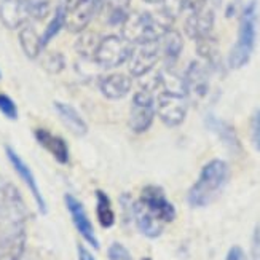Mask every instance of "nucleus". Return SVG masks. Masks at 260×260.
Here are the masks:
<instances>
[{"mask_svg":"<svg viewBox=\"0 0 260 260\" xmlns=\"http://www.w3.org/2000/svg\"><path fill=\"white\" fill-rule=\"evenodd\" d=\"M230 177L229 165L222 160H211L203 166L200 177L188 190V205L191 208H205L216 200Z\"/></svg>","mask_w":260,"mask_h":260,"instance_id":"f257e3e1","label":"nucleus"},{"mask_svg":"<svg viewBox=\"0 0 260 260\" xmlns=\"http://www.w3.org/2000/svg\"><path fill=\"white\" fill-rule=\"evenodd\" d=\"M173 16L166 11L160 15L152 13H131L121 24V37H125L129 43H144L160 40L165 32L171 29Z\"/></svg>","mask_w":260,"mask_h":260,"instance_id":"f03ea898","label":"nucleus"},{"mask_svg":"<svg viewBox=\"0 0 260 260\" xmlns=\"http://www.w3.org/2000/svg\"><path fill=\"white\" fill-rule=\"evenodd\" d=\"M257 39V0H251L241 13L240 30L235 47L230 51L229 64L232 69H240L249 62Z\"/></svg>","mask_w":260,"mask_h":260,"instance_id":"7ed1b4c3","label":"nucleus"},{"mask_svg":"<svg viewBox=\"0 0 260 260\" xmlns=\"http://www.w3.org/2000/svg\"><path fill=\"white\" fill-rule=\"evenodd\" d=\"M131 50L133 43H129L125 37L107 36L101 39L94 53V61L106 69H112V67L121 66L123 62H128Z\"/></svg>","mask_w":260,"mask_h":260,"instance_id":"20e7f679","label":"nucleus"},{"mask_svg":"<svg viewBox=\"0 0 260 260\" xmlns=\"http://www.w3.org/2000/svg\"><path fill=\"white\" fill-rule=\"evenodd\" d=\"M153 117L155 103L152 98V91H149L147 88H142L133 98L129 110V128L134 133H145L152 126Z\"/></svg>","mask_w":260,"mask_h":260,"instance_id":"39448f33","label":"nucleus"},{"mask_svg":"<svg viewBox=\"0 0 260 260\" xmlns=\"http://www.w3.org/2000/svg\"><path fill=\"white\" fill-rule=\"evenodd\" d=\"M138 201L152 214V216H155L163 223L173 222L176 219V208L173 206V203L166 198V193L161 187H158V185L144 187Z\"/></svg>","mask_w":260,"mask_h":260,"instance_id":"423d86ee","label":"nucleus"},{"mask_svg":"<svg viewBox=\"0 0 260 260\" xmlns=\"http://www.w3.org/2000/svg\"><path fill=\"white\" fill-rule=\"evenodd\" d=\"M160 43L144 42L133 45L131 54L128 58V69L133 77H144L149 74L160 59Z\"/></svg>","mask_w":260,"mask_h":260,"instance_id":"0eeeda50","label":"nucleus"},{"mask_svg":"<svg viewBox=\"0 0 260 260\" xmlns=\"http://www.w3.org/2000/svg\"><path fill=\"white\" fill-rule=\"evenodd\" d=\"M101 10L103 0H75L72 7H67L66 29L72 34L83 32Z\"/></svg>","mask_w":260,"mask_h":260,"instance_id":"6e6552de","label":"nucleus"},{"mask_svg":"<svg viewBox=\"0 0 260 260\" xmlns=\"http://www.w3.org/2000/svg\"><path fill=\"white\" fill-rule=\"evenodd\" d=\"M156 112L168 126H179L187 115V96L179 93L161 91L158 96Z\"/></svg>","mask_w":260,"mask_h":260,"instance_id":"1a4fd4ad","label":"nucleus"},{"mask_svg":"<svg viewBox=\"0 0 260 260\" xmlns=\"http://www.w3.org/2000/svg\"><path fill=\"white\" fill-rule=\"evenodd\" d=\"M5 155L8 158V161L10 165L13 166L15 169V173L19 176V179L24 182V185L29 188L30 191V195L34 197V201H36V205L40 211V214H47L48 212V208H47V201H45L43 195H42V190L37 184V179L36 176H34L32 173V169L27 166V163L22 160V158L15 152L13 147H10V145H5Z\"/></svg>","mask_w":260,"mask_h":260,"instance_id":"9d476101","label":"nucleus"},{"mask_svg":"<svg viewBox=\"0 0 260 260\" xmlns=\"http://www.w3.org/2000/svg\"><path fill=\"white\" fill-rule=\"evenodd\" d=\"M64 201H66V208H67V211H69V214H71V219H72V222L75 225L77 232L80 233V236L89 246L94 247V249H99V247H101L99 240H98V236H96L93 223H91V220H89L88 214H86V209L83 206V203L80 200H77L71 193H67L64 197Z\"/></svg>","mask_w":260,"mask_h":260,"instance_id":"9b49d317","label":"nucleus"},{"mask_svg":"<svg viewBox=\"0 0 260 260\" xmlns=\"http://www.w3.org/2000/svg\"><path fill=\"white\" fill-rule=\"evenodd\" d=\"M185 94L190 96L193 103H200L209 93V72L205 66L198 61H193L187 69L184 77Z\"/></svg>","mask_w":260,"mask_h":260,"instance_id":"f8f14e48","label":"nucleus"},{"mask_svg":"<svg viewBox=\"0 0 260 260\" xmlns=\"http://www.w3.org/2000/svg\"><path fill=\"white\" fill-rule=\"evenodd\" d=\"M0 21L8 29H19L30 21L26 0H0Z\"/></svg>","mask_w":260,"mask_h":260,"instance_id":"ddd939ff","label":"nucleus"},{"mask_svg":"<svg viewBox=\"0 0 260 260\" xmlns=\"http://www.w3.org/2000/svg\"><path fill=\"white\" fill-rule=\"evenodd\" d=\"M34 138H36V141L43 147L45 150L51 153V156L58 163H61V165L69 163V160H71L69 145H67V142L62 138L53 134L48 129H43V128H37L34 131Z\"/></svg>","mask_w":260,"mask_h":260,"instance_id":"4468645a","label":"nucleus"},{"mask_svg":"<svg viewBox=\"0 0 260 260\" xmlns=\"http://www.w3.org/2000/svg\"><path fill=\"white\" fill-rule=\"evenodd\" d=\"M214 27V11L211 8H203L195 13H190L185 21V32L190 39H203L211 36V30Z\"/></svg>","mask_w":260,"mask_h":260,"instance_id":"2eb2a0df","label":"nucleus"},{"mask_svg":"<svg viewBox=\"0 0 260 260\" xmlns=\"http://www.w3.org/2000/svg\"><path fill=\"white\" fill-rule=\"evenodd\" d=\"M99 88H101V93L107 99L118 101V99H123L131 91L133 80L126 74H110V75H106L104 78H101Z\"/></svg>","mask_w":260,"mask_h":260,"instance_id":"dca6fc26","label":"nucleus"},{"mask_svg":"<svg viewBox=\"0 0 260 260\" xmlns=\"http://www.w3.org/2000/svg\"><path fill=\"white\" fill-rule=\"evenodd\" d=\"M133 219L138 225L139 232L147 238H158L165 229V223L147 211L139 201L133 203Z\"/></svg>","mask_w":260,"mask_h":260,"instance_id":"f3484780","label":"nucleus"},{"mask_svg":"<svg viewBox=\"0 0 260 260\" xmlns=\"http://www.w3.org/2000/svg\"><path fill=\"white\" fill-rule=\"evenodd\" d=\"M26 246V232L15 230L0 235V260H19Z\"/></svg>","mask_w":260,"mask_h":260,"instance_id":"a211bd4d","label":"nucleus"},{"mask_svg":"<svg viewBox=\"0 0 260 260\" xmlns=\"http://www.w3.org/2000/svg\"><path fill=\"white\" fill-rule=\"evenodd\" d=\"M54 110H56V114L59 115V118L62 120L66 128L69 129V131H72L75 136H85L88 133L86 121L83 120V117L80 114H78V110L74 106L56 101V103H54Z\"/></svg>","mask_w":260,"mask_h":260,"instance_id":"6ab92c4d","label":"nucleus"},{"mask_svg":"<svg viewBox=\"0 0 260 260\" xmlns=\"http://www.w3.org/2000/svg\"><path fill=\"white\" fill-rule=\"evenodd\" d=\"M206 126L214 131L217 136H219V139L229 147V149L232 152H236L238 153L241 150V144H240V139H238V136H236V131L232 125H229L227 121H223L217 117H214V115H208L206 118Z\"/></svg>","mask_w":260,"mask_h":260,"instance_id":"aec40b11","label":"nucleus"},{"mask_svg":"<svg viewBox=\"0 0 260 260\" xmlns=\"http://www.w3.org/2000/svg\"><path fill=\"white\" fill-rule=\"evenodd\" d=\"M158 43H160V53L163 54L166 66L171 67L179 59L180 53H182V48H184L182 36H180L177 30L169 29L165 32V36L158 40Z\"/></svg>","mask_w":260,"mask_h":260,"instance_id":"412c9836","label":"nucleus"},{"mask_svg":"<svg viewBox=\"0 0 260 260\" xmlns=\"http://www.w3.org/2000/svg\"><path fill=\"white\" fill-rule=\"evenodd\" d=\"M19 45L29 59L39 58L43 50L42 36H39L37 30L30 24H24L22 27H19Z\"/></svg>","mask_w":260,"mask_h":260,"instance_id":"4be33fe9","label":"nucleus"},{"mask_svg":"<svg viewBox=\"0 0 260 260\" xmlns=\"http://www.w3.org/2000/svg\"><path fill=\"white\" fill-rule=\"evenodd\" d=\"M131 0H103V13L110 26H121L128 18V7Z\"/></svg>","mask_w":260,"mask_h":260,"instance_id":"5701e85b","label":"nucleus"},{"mask_svg":"<svg viewBox=\"0 0 260 260\" xmlns=\"http://www.w3.org/2000/svg\"><path fill=\"white\" fill-rule=\"evenodd\" d=\"M96 216L103 229H112L115 225V212L112 209L110 198L103 190H96Z\"/></svg>","mask_w":260,"mask_h":260,"instance_id":"b1692460","label":"nucleus"},{"mask_svg":"<svg viewBox=\"0 0 260 260\" xmlns=\"http://www.w3.org/2000/svg\"><path fill=\"white\" fill-rule=\"evenodd\" d=\"M67 4H59L58 7H56L54 13L51 16V21L48 22L47 29H45L43 36H42V43H43V48L47 47V45L58 36L59 30L62 27H66V13H67Z\"/></svg>","mask_w":260,"mask_h":260,"instance_id":"393cba45","label":"nucleus"},{"mask_svg":"<svg viewBox=\"0 0 260 260\" xmlns=\"http://www.w3.org/2000/svg\"><path fill=\"white\" fill-rule=\"evenodd\" d=\"M197 51L201 58H205L209 64H219V48L217 42L211 36L197 40Z\"/></svg>","mask_w":260,"mask_h":260,"instance_id":"a878e982","label":"nucleus"},{"mask_svg":"<svg viewBox=\"0 0 260 260\" xmlns=\"http://www.w3.org/2000/svg\"><path fill=\"white\" fill-rule=\"evenodd\" d=\"M99 42H101V37L96 36L94 32H85L77 42V51L80 53V56H83V58H94Z\"/></svg>","mask_w":260,"mask_h":260,"instance_id":"bb28decb","label":"nucleus"},{"mask_svg":"<svg viewBox=\"0 0 260 260\" xmlns=\"http://www.w3.org/2000/svg\"><path fill=\"white\" fill-rule=\"evenodd\" d=\"M0 114L8 120H18V106L8 94L0 93Z\"/></svg>","mask_w":260,"mask_h":260,"instance_id":"cd10ccee","label":"nucleus"},{"mask_svg":"<svg viewBox=\"0 0 260 260\" xmlns=\"http://www.w3.org/2000/svg\"><path fill=\"white\" fill-rule=\"evenodd\" d=\"M45 69L50 71L51 74H58L64 69V58L59 53H48L43 59Z\"/></svg>","mask_w":260,"mask_h":260,"instance_id":"c85d7f7f","label":"nucleus"},{"mask_svg":"<svg viewBox=\"0 0 260 260\" xmlns=\"http://www.w3.org/2000/svg\"><path fill=\"white\" fill-rule=\"evenodd\" d=\"M107 257H109V260H133L129 251L120 243L110 244L109 251H107Z\"/></svg>","mask_w":260,"mask_h":260,"instance_id":"c756f323","label":"nucleus"},{"mask_svg":"<svg viewBox=\"0 0 260 260\" xmlns=\"http://www.w3.org/2000/svg\"><path fill=\"white\" fill-rule=\"evenodd\" d=\"M251 131H252V142L255 145V149L260 150V110H257L252 117Z\"/></svg>","mask_w":260,"mask_h":260,"instance_id":"7c9ffc66","label":"nucleus"},{"mask_svg":"<svg viewBox=\"0 0 260 260\" xmlns=\"http://www.w3.org/2000/svg\"><path fill=\"white\" fill-rule=\"evenodd\" d=\"M208 0H184L182 2V8H187L190 13H195V11H200L206 7Z\"/></svg>","mask_w":260,"mask_h":260,"instance_id":"2f4dec72","label":"nucleus"},{"mask_svg":"<svg viewBox=\"0 0 260 260\" xmlns=\"http://www.w3.org/2000/svg\"><path fill=\"white\" fill-rule=\"evenodd\" d=\"M252 258L260 260V225H257L252 235Z\"/></svg>","mask_w":260,"mask_h":260,"instance_id":"473e14b6","label":"nucleus"},{"mask_svg":"<svg viewBox=\"0 0 260 260\" xmlns=\"http://www.w3.org/2000/svg\"><path fill=\"white\" fill-rule=\"evenodd\" d=\"M225 260H247L244 251L241 249L240 246H233L230 247V251L227 252V257H225Z\"/></svg>","mask_w":260,"mask_h":260,"instance_id":"72a5a7b5","label":"nucleus"},{"mask_svg":"<svg viewBox=\"0 0 260 260\" xmlns=\"http://www.w3.org/2000/svg\"><path fill=\"white\" fill-rule=\"evenodd\" d=\"M77 251H78V260H96L94 255L89 252L83 244H78Z\"/></svg>","mask_w":260,"mask_h":260,"instance_id":"f704fd0d","label":"nucleus"},{"mask_svg":"<svg viewBox=\"0 0 260 260\" xmlns=\"http://www.w3.org/2000/svg\"><path fill=\"white\" fill-rule=\"evenodd\" d=\"M144 2H147V4H161V2H165V0H144Z\"/></svg>","mask_w":260,"mask_h":260,"instance_id":"c9c22d12","label":"nucleus"},{"mask_svg":"<svg viewBox=\"0 0 260 260\" xmlns=\"http://www.w3.org/2000/svg\"><path fill=\"white\" fill-rule=\"evenodd\" d=\"M142 260H152V258H142Z\"/></svg>","mask_w":260,"mask_h":260,"instance_id":"e433bc0d","label":"nucleus"},{"mask_svg":"<svg viewBox=\"0 0 260 260\" xmlns=\"http://www.w3.org/2000/svg\"><path fill=\"white\" fill-rule=\"evenodd\" d=\"M0 77H2V74H0Z\"/></svg>","mask_w":260,"mask_h":260,"instance_id":"4c0bfd02","label":"nucleus"}]
</instances>
